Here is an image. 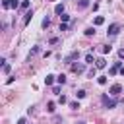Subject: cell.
I'll list each match as a JSON object with an SVG mask.
<instances>
[{"label": "cell", "instance_id": "cell-22", "mask_svg": "<svg viewBox=\"0 0 124 124\" xmlns=\"http://www.w3.org/2000/svg\"><path fill=\"white\" fill-rule=\"evenodd\" d=\"M60 19H62V23H66V21L70 19V16H68V14H62V16H60Z\"/></svg>", "mask_w": 124, "mask_h": 124}, {"label": "cell", "instance_id": "cell-15", "mask_svg": "<svg viewBox=\"0 0 124 124\" xmlns=\"http://www.w3.org/2000/svg\"><path fill=\"white\" fill-rule=\"evenodd\" d=\"M89 6V0H79L78 2V8H87Z\"/></svg>", "mask_w": 124, "mask_h": 124}, {"label": "cell", "instance_id": "cell-5", "mask_svg": "<svg viewBox=\"0 0 124 124\" xmlns=\"http://www.w3.org/2000/svg\"><path fill=\"white\" fill-rule=\"evenodd\" d=\"M105 66H107V60H105V58H97V60H95V68H99V70H103Z\"/></svg>", "mask_w": 124, "mask_h": 124}, {"label": "cell", "instance_id": "cell-3", "mask_svg": "<svg viewBox=\"0 0 124 124\" xmlns=\"http://www.w3.org/2000/svg\"><path fill=\"white\" fill-rule=\"evenodd\" d=\"M103 103H105V107H107V108H114V107H116V99H108L107 95L103 97Z\"/></svg>", "mask_w": 124, "mask_h": 124}, {"label": "cell", "instance_id": "cell-13", "mask_svg": "<svg viewBox=\"0 0 124 124\" xmlns=\"http://www.w3.org/2000/svg\"><path fill=\"white\" fill-rule=\"evenodd\" d=\"M31 19H33V10H31V12H27V14H25V19H23V21H25V23H29V21H31Z\"/></svg>", "mask_w": 124, "mask_h": 124}, {"label": "cell", "instance_id": "cell-20", "mask_svg": "<svg viewBox=\"0 0 124 124\" xmlns=\"http://www.w3.org/2000/svg\"><path fill=\"white\" fill-rule=\"evenodd\" d=\"M76 97H78V99H83V97H85V91H83V89H79V91L76 93Z\"/></svg>", "mask_w": 124, "mask_h": 124}, {"label": "cell", "instance_id": "cell-11", "mask_svg": "<svg viewBox=\"0 0 124 124\" xmlns=\"http://www.w3.org/2000/svg\"><path fill=\"white\" fill-rule=\"evenodd\" d=\"M54 107H56V105H54L52 101H48V103H46V110H48V112H54V110H56Z\"/></svg>", "mask_w": 124, "mask_h": 124}, {"label": "cell", "instance_id": "cell-14", "mask_svg": "<svg viewBox=\"0 0 124 124\" xmlns=\"http://www.w3.org/2000/svg\"><path fill=\"white\" fill-rule=\"evenodd\" d=\"M101 50H103V54H108V52L112 50V46H110V45H103V48H101Z\"/></svg>", "mask_w": 124, "mask_h": 124}, {"label": "cell", "instance_id": "cell-8", "mask_svg": "<svg viewBox=\"0 0 124 124\" xmlns=\"http://www.w3.org/2000/svg\"><path fill=\"white\" fill-rule=\"evenodd\" d=\"M45 83H46V85H52V83H54V76H52V74H48V76L45 78Z\"/></svg>", "mask_w": 124, "mask_h": 124}, {"label": "cell", "instance_id": "cell-16", "mask_svg": "<svg viewBox=\"0 0 124 124\" xmlns=\"http://www.w3.org/2000/svg\"><path fill=\"white\" fill-rule=\"evenodd\" d=\"M85 35H87V37L95 35V27H87V29H85Z\"/></svg>", "mask_w": 124, "mask_h": 124}, {"label": "cell", "instance_id": "cell-26", "mask_svg": "<svg viewBox=\"0 0 124 124\" xmlns=\"http://www.w3.org/2000/svg\"><path fill=\"white\" fill-rule=\"evenodd\" d=\"M99 83L105 85V83H107V76H101V78H99Z\"/></svg>", "mask_w": 124, "mask_h": 124}, {"label": "cell", "instance_id": "cell-17", "mask_svg": "<svg viewBox=\"0 0 124 124\" xmlns=\"http://www.w3.org/2000/svg\"><path fill=\"white\" fill-rule=\"evenodd\" d=\"M56 81H58L60 85H64V83H66V76H64V74H62V76H58V78H56Z\"/></svg>", "mask_w": 124, "mask_h": 124}, {"label": "cell", "instance_id": "cell-9", "mask_svg": "<svg viewBox=\"0 0 124 124\" xmlns=\"http://www.w3.org/2000/svg\"><path fill=\"white\" fill-rule=\"evenodd\" d=\"M54 12L62 16V14H64V6H62V4H56V6H54Z\"/></svg>", "mask_w": 124, "mask_h": 124}, {"label": "cell", "instance_id": "cell-10", "mask_svg": "<svg viewBox=\"0 0 124 124\" xmlns=\"http://www.w3.org/2000/svg\"><path fill=\"white\" fill-rule=\"evenodd\" d=\"M93 62H95V60H93V54L87 52V54H85V64H93Z\"/></svg>", "mask_w": 124, "mask_h": 124}, {"label": "cell", "instance_id": "cell-18", "mask_svg": "<svg viewBox=\"0 0 124 124\" xmlns=\"http://www.w3.org/2000/svg\"><path fill=\"white\" fill-rule=\"evenodd\" d=\"M70 108L78 110V108H79V103H78V101H72V103H70Z\"/></svg>", "mask_w": 124, "mask_h": 124}, {"label": "cell", "instance_id": "cell-23", "mask_svg": "<svg viewBox=\"0 0 124 124\" xmlns=\"http://www.w3.org/2000/svg\"><path fill=\"white\" fill-rule=\"evenodd\" d=\"M48 25H50V19H48V17H45V19H43V27H45V29H46V27H48Z\"/></svg>", "mask_w": 124, "mask_h": 124}, {"label": "cell", "instance_id": "cell-30", "mask_svg": "<svg viewBox=\"0 0 124 124\" xmlns=\"http://www.w3.org/2000/svg\"><path fill=\"white\" fill-rule=\"evenodd\" d=\"M17 124H27V120H25V118H19V120H17Z\"/></svg>", "mask_w": 124, "mask_h": 124}, {"label": "cell", "instance_id": "cell-32", "mask_svg": "<svg viewBox=\"0 0 124 124\" xmlns=\"http://www.w3.org/2000/svg\"><path fill=\"white\" fill-rule=\"evenodd\" d=\"M52 2H54V0H52Z\"/></svg>", "mask_w": 124, "mask_h": 124}, {"label": "cell", "instance_id": "cell-1", "mask_svg": "<svg viewBox=\"0 0 124 124\" xmlns=\"http://www.w3.org/2000/svg\"><path fill=\"white\" fill-rule=\"evenodd\" d=\"M83 70H85V64H81V62H72V72H74V74H83Z\"/></svg>", "mask_w": 124, "mask_h": 124}, {"label": "cell", "instance_id": "cell-25", "mask_svg": "<svg viewBox=\"0 0 124 124\" xmlns=\"http://www.w3.org/2000/svg\"><path fill=\"white\" fill-rule=\"evenodd\" d=\"M95 74H97V68H95V66H93V68H91V70H89V78H95Z\"/></svg>", "mask_w": 124, "mask_h": 124}, {"label": "cell", "instance_id": "cell-31", "mask_svg": "<svg viewBox=\"0 0 124 124\" xmlns=\"http://www.w3.org/2000/svg\"><path fill=\"white\" fill-rule=\"evenodd\" d=\"M120 74H122V76H124V66H122V68H120Z\"/></svg>", "mask_w": 124, "mask_h": 124}, {"label": "cell", "instance_id": "cell-29", "mask_svg": "<svg viewBox=\"0 0 124 124\" xmlns=\"http://www.w3.org/2000/svg\"><path fill=\"white\" fill-rule=\"evenodd\" d=\"M118 56H120V58H124V48H120V50H118Z\"/></svg>", "mask_w": 124, "mask_h": 124}, {"label": "cell", "instance_id": "cell-24", "mask_svg": "<svg viewBox=\"0 0 124 124\" xmlns=\"http://www.w3.org/2000/svg\"><path fill=\"white\" fill-rule=\"evenodd\" d=\"M2 70H4V74H8V72L12 70V66H10V64H4V66H2Z\"/></svg>", "mask_w": 124, "mask_h": 124}, {"label": "cell", "instance_id": "cell-21", "mask_svg": "<svg viewBox=\"0 0 124 124\" xmlns=\"http://www.w3.org/2000/svg\"><path fill=\"white\" fill-rule=\"evenodd\" d=\"M58 103H60V105H66V103H68V99H66L64 95H60V97H58Z\"/></svg>", "mask_w": 124, "mask_h": 124}, {"label": "cell", "instance_id": "cell-27", "mask_svg": "<svg viewBox=\"0 0 124 124\" xmlns=\"http://www.w3.org/2000/svg\"><path fill=\"white\" fill-rule=\"evenodd\" d=\"M60 31H68V25L66 23H60Z\"/></svg>", "mask_w": 124, "mask_h": 124}, {"label": "cell", "instance_id": "cell-6", "mask_svg": "<svg viewBox=\"0 0 124 124\" xmlns=\"http://www.w3.org/2000/svg\"><path fill=\"white\" fill-rule=\"evenodd\" d=\"M78 56H79V52H78V50H74L72 54H68V56H66V62H68V64H72V60H76Z\"/></svg>", "mask_w": 124, "mask_h": 124}, {"label": "cell", "instance_id": "cell-2", "mask_svg": "<svg viewBox=\"0 0 124 124\" xmlns=\"http://www.w3.org/2000/svg\"><path fill=\"white\" fill-rule=\"evenodd\" d=\"M108 93H110V95H114V97H116V95H120V93H122V85H120V83H114V85H110Z\"/></svg>", "mask_w": 124, "mask_h": 124}, {"label": "cell", "instance_id": "cell-7", "mask_svg": "<svg viewBox=\"0 0 124 124\" xmlns=\"http://www.w3.org/2000/svg\"><path fill=\"white\" fill-rule=\"evenodd\" d=\"M103 23H105V17H103V16H97V17L93 19V25H103Z\"/></svg>", "mask_w": 124, "mask_h": 124}, {"label": "cell", "instance_id": "cell-12", "mask_svg": "<svg viewBox=\"0 0 124 124\" xmlns=\"http://www.w3.org/2000/svg\"><path fill=\"white\" fill-rule=\"evenodd\" d=\"M2 8L4 10H10L12 8V0H2Z\"/></svg>", "mask_w": 124, "mask_h": 124}, {"label": "cell", "instance_id": "cell-4", "mask_svg": "<svg viewBox=\"0 0 124 124\" xmlns=\"http://www.w3.org/2000/svg\"><path fill=\"white\" fill-rule=\"evenodd\" d=\"M118 31H120V25H118V23H112V25H108V31H107V33H108V35H116Z\"/></svg>", "mask_w": 124, "mask_h": 124}, {"label": "cell", "instance_id": "cell-19", "mask_svg": "<svg viewBox=\"0 0 124 124\" xmlns=\"http://www.w3.org/2000/svg\"><path fill=\"white\" fill-rule=\"evenodd\" d=\"M19 8H21V10H27V8H29V0H23V2H21V6H19Z\"/></svg>", "mask_w": 124, "mask_h": 124}, {"label": "cell", "instance_id": "cell-28", "mask_svg": "<svg viewBox=\"0 0 124 124\" xmlns=\"http://www.w3.org/2000/svg\"><path fill=\"white\" fill-rule=\"evenodd\" d=\"M17 6H21V4H19L17 0H12V8H17Z\"/></svg>", "mask_w": 124, "mask_h": 124}]
</instances>
